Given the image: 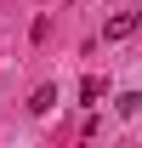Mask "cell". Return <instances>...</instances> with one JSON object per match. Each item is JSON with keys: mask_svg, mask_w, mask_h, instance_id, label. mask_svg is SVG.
<instances>
[{"mask_svg": "<svg viewBox=\"0 0 142 148\" xmlns=\"http://www.w3.org/2000/svg\"><path fill=\"white\" fill-rule=\"evenodd\" d=\"M137 29V12H119V17H108V40H125Z\"/></svg>", "mask_w": 142, "mask_h": 148, "instance_id": "obj_1", "label": "cell"}, {"mask_svg": "<svg viewBox=\"0 0 142 148\" xmlns=\"http://www.w3.org/2000/svg\"><path fill=\"white\" fill-rule=\"evenodd\" d=\"M51 103H57V91H51V86H40V91H34V103H29V108H34V114H46V108H51Z\"/></svg>", "mask_w": 142, "mask_h": 148, "instance_id": "obj_2", "label": "cell"}, {"mask_svg": "<svg viewBox=\"0 0 142 148\" xmlns=\"http://www.w3.org/2000/svg\"><path fill=\"white\" fill-rule=\"evenodd\" d=\"M119 114H125V120H131V114H142V97H137V91H125V97H119Z\"/></svg>", "mask_w": 142, "mask_h": 148, "instance_id": "obj_3", "label": "cell"}]
</instances>
